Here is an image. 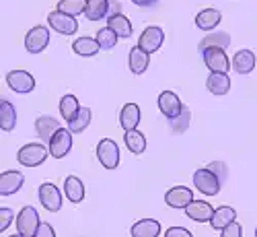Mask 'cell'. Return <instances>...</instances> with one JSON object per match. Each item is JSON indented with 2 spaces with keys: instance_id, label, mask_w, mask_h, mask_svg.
Returning a JSON list of instances; mask_svg holds the SVG:
<instances>
[{
  "instance_id": "1",
  "label": "cell",
  "mask_w": 257,
  "mask_h": 237,
  "mask_svg": "<svg viewBox=\"0 0 257 237\" xmlns=\"http://www.w3.org/2000/svg\"><path fill=\"white\" fill-rule=\"evenodd\" d=\"M48 155H50V150L44 144L29 142L25 146H21V150L17 153V159H19V163L23 167H39L41 163L48 159Z\"/></svg>"
},
{
  "instance_id": "2",
  "label": "cell",
  "mask_w": 257,
  "mask_h": 237,
  "mask_svg": "<svg viewBox=\"0 0 257 237\" xmlns=\"http://www.w3.org/2000/svg\"><path fill=\"white\" fill-rule=\"evenodd\" d=\"M194 186L202 194H206V196H216V194L220 192V188H222V182L218 180V176L214 174L212 169L202 167L194 174Z\"/></svg>"
},
{
  "instance_id": "3",
  "label": "cell",
  "mask_w": 257,
  "mask_h": 237,
  "mask_svg": "<svg viewBox=\"0 0 257 237\" xmlns=\"http://www.w3.org/2000/svg\"><path fill=\"white\" fill-rule=\"evenodd\" d=\"M39 214L33 206H25L21 208V212L17 214V231L21 237H33L37 233L39 227Z\"/></svg>"
},
{
  "instance_id": "4",
  "label": "cell",
  "mask_w": 257,
  "mask_h": 237,
  "mask_svg": "<svg viewBox=\"0 0 257 237\" xmlns=\"http://www.w3.org/2000/svg\"><path fill=\"white\" fill-rule=\"evenodd\" d=\"M97 159L105 169H115L119 165V146L111 138H103L97 144Z\"/></svg>"
},
{
  "instance_id": "5",
  "label": "cell",
  "mask_w": 257,
  "mask_h": 237,
  "mask_svg": "<svg viewBox=\"0 0 257 237\" xmlns=\"http://www.w3.org/2000/svg\"><path fill=\"white\" fill-rule=\"evenodd\" d=\"M202 58H204L206 68H210V72H228L230 70V60L222 48H206V50H202Z\"/></svg>"
},
{
  "instance_id": "6",
  "label": "cell",
  "mask_w": 257,
  "mask_h": 237,
  "mask_svg": "<svg viewBox=\"0 0 257 237\" xmlns=\"http://www.w3.org/2000/svg\"><path fill=\"white\" fill-rule=\"evenodd\" d=\"M48 44H50V29L48 27L37 25V27L29 29L25 35V50L29 54H41L48 48Z\"/></svg>"
},
{
  "instance_id": "7",
  "label": "cell",
  "mask_w": 257,
  "mask_h": 237,
  "mask_svg": "<svg viewBox=\"0 0 257 237\" xmlns=\"http://www.w3.org/2000/svg\"><path fill=\"white\" fill-rule=\"evenodd\" d=\"M48 23L60 35H74L78 31V21L66 13H60V11H54L48 15Z\"/></svg>"
},
{
  "instance_id": "8",
  "label": "cell",
  "mask_w": 257,
  "mask_h": 237,
  "mask_svg": "<svg viewBox=\"0 0 257 237\" xmlns=\"http://www.w3.org/2000/svg\"><path fill=\"white\" fill-rule=\"evenodd\" d=\"M72 148V132L66 128H60V130L52 136L50 140V155L54 159H64Z\"/></svg>"
},
{
  "instance_id": "9",
  "label": "cell",
  "mask_w": 257,
  "mask_h": 237,
  "mask_svg": "<svg viewBox=\"0 0 257 237\" xmlns=\"http://www.w3.org/2000/svg\"><path fill=\"white\" fill-rule=\"evenodd\" d=\"M163 41H165V33L161 27L153 25V27H146L142 31V35L138 37V48L148 52V54H153V52H159L161 46H163Z\"/></svg>"
},
{
  "instance_id": "10",
  "label": "cell",
  "mask_w": 257,
  "mask_h": 237,
  "mask_svg": "<svg viewBox=\"0 0 257 237\" xmlns=\"http://www.w3.org/2000/svg\"><path fill=\"white\" fill-rule=\"evenodd\" d=\"M37 196H39L41 206H44L46 210H50V212H58V210L62 208V194H60V190H58L54 184H50V182H46V184L39 186Z\"/></svg>"
},
{
  "instance_id": "11",
  "label": "cell",
  "mask_w": 257,
  "mask_h": 237,
  "mask_svg": "<svg viewBox=\"0 0 257 237\" xmlns=\"http://www.w3.org/2000/svg\"><path fill=\"white\" fill-rule=\"evenodd\" d=\"M7 85L15 93H31L35 89V78L27 70H11L7 74Z\"/></svg>"
},
{
  "instance_id": "12",
  "label": "cell",
  "mask_w": 257,
  "mask_h": 237,
  "mask_svg": "<svg viewBox=\"0 0 257 237\" xmlns=\"http://www.w3.org/2000/svg\"><path fill=\"white\" fill-rule=\"evenodd\" d=\"M25 184V176L21 171H3L0 174V196H13Z\"/></svg>"
},
{
  "instance_id": "13",
  "label": "cell",
  "mask_w": 257,
  "mask_h": 237,
  "mask_svg": "<svg viewBox=\"0 0 257 237\" xmlns=\"http://www.w3.org/2000/svg\"><path fill=\"white\" fill-rule=\"evenodd\" d=\"M159 110H161V114L167 120H171V118H175V116L181 114L183 103H181V99L173 91H163L159 95Z\"/></svg>"
},
{
  "instance_id": "14",
  "label": "cell",
  "mask_w": 257,
  "mask_h": 237,
  "mask_svg": "<svg viewBox=\"0 0 257 237\" xmlns=\"http://www.w3.org/2000/svg\"><path fill=\"white\" fill-rule=\"evenodd\" d=\"M191 200H194V192L185 186H175L165 194V202L171 208H185Z\"/></svg>"
},
{
  "instance_id": "15",
  "label": "cell",
  "mask_w": 257,
  "mask_h": 237,
  "mask_svg": "<svg viewBox=\"0 0 257 237\" xmlns=\"http://www.w3.org/2000/svg\"><path fill=\"white\" fill-rule=\"evenodd\" d=\"M183 210L187 217L196 223H210L212 214H214V208L210 206V202H204V200H191Z\"/></svg>"
},
{
  "instance_id": "16",
  "label": "cell",
  "mask_w": 257,
  "mask_h": 237,
  "mask_svg": "<svg viewBox=\"0 0 257 237\" xmlns=\"http://www.w3.org/2000/svg\"><path fill=\"white\" fill-rule=\"evenodd\" d=\"M60 128H62L60 122L56 118H52V116H41V118L35 120V130H37L39 138L44 140V142H48V144H50L52 136L60 130Z\"/></svg>"
},
{
  "instance_id": "17",
  "label": "cell",
  "mask_w": 257,
  "mask_h": 237,
  "mask_svg": "<svg viewBox=\"0 0 257 237\" xmlns=\"http://www.w3.org/2000/svg\"><path fill=\"white\" fill-rule=\"evenodd\" d=\"M140 124V107L136 103H125L119 112V126L123 130H134Z\"/></svg>"
},
{
  "instance_id": "18",
  "label": "cell",
  "mask_w": 257,
  "mask_h": 237,
  "mask_svg": "<svg viewBox=\"0 0 257 237\" xmlns=\"http://www.w3.org/2000/svg\"><path fill=\"white\" fill-rule=\"evenodd\" d=\"M148 64H151V54L144 52V50H140L138 46L132 48L130 54H127V66H130V70H132L134 74H142V72H146Z\"/></svg>"
},
{
  "instance_id": "19",
  "label": "cell",
  "mask_w": 257,
  "mask_h": 237,
  "mask_svg": "<svg viewBox=\"0 0 257 237\" xmlns=\"http://www.w3.org/2000/svg\"><path fill=\"white\" fill-rule=\"evenodd\" d=\"M206 87L212 95H226L230 91V78L226 72H210L206 78Z\"/></svg>"
},
{
  "instance_id": "20",
  "label": "cell",
  "mask_w": 257,
  "mask_h": 237,
  "mask_svg": "<svg viewBox=\"0 0 257 237\" xmlns=\"http://www.w3.org/2000/svg\"><path fill=\"white\" fill-rule=\"evenodd\" d=\"M255 68V54L251 50H239L232 56V70L239 74H249Z\"/></svg>"
},
{
  "instance_id": "21",
  "label": "cell",
  "mask_w": 257,
  "mask_h": 237,
  "mask_svg": "<svg viewBox=\"0 0 257 237\" xmlns=\"http://www.w3.org/2000/svg\"><path fill=\"white\" fill-rule=\"evenodd\" d=\"M220 21H222V15L216 9H204L196 15V25L202 31H212L214 27H218Z\"/></svg>"
},
{
  "instance_id": "22",
  "label": "cell",
  "mask_w": 257,
  "mask_h": 237,
  "mask_svg": "<svg viewBox=\"0 0 257 237\" xmlns=\"http://www.w3.org/2000/svg\"><path fill=\"white\" fill-rule=\"evenodd\" d=\"M64 194L72 204H78L84 200V184L76 176H68L64 180Z\"/></svg>"
},
{
  "instance_id": "23",
  "label": "cell",
  "mask_w": 257,
  "mask_h": 237,
  "mask_svg": "<svg viewBox=\"0 0 257 237\" xmlns=\"http://www.w3.org/2000/svg\"><path fill=\"white\" fill-rule=\"evenodd\" d=\"M107 27H109L111 31H115V35L121 37V39L132 37V23H130V19H127L125 15H121V13L107 19Z\"/></svg>"
},
{
  "instance_id": "24",
  "label": "cell",
  "mask_w": 257,
  "mask_h": 237,
  "mask_svg": "<svg viewBox=\"0 0 257 237\" xmlns=\"http://www.w3.org/2000/svg\"><path fill=\"white\" fill-rule=\"evenodd\" d=\"M234 219H237V210H234L232 206H220L214 210L212 214V219H210V225L212 229H216V231H222L228 223H232Z\"/></svg>"
},
{
  "instance_id": "25",
  "label": "cell",
  "mask_w": 257,
  "mask_h": 237,
  "mask_svg": "<svg viewBox=\"0 0 257 237\" xmlns=\"http://www.w3.org/2000/svg\"><path fill=\"white\" fill-rule=\"evenodd\" d=\"M132 237H157L161 235V223L155 219H142L130 229Z\"/></svg>"
},
{
  "instance_id": "26",
  "label": "cell",
  "mask_w": 257,
  "mask_h": 237,
  "mask_svg": "<svg viewBox=\"0 0 257 237\" xmlns=\"http://www.w3.org/2000/svg\"><path fill=\"white\" fill-rule=\"evenodd\" d=\"M15 126H17V110H15V105L9 99H3V101H0V128H3L5 132H11Z\"/></svg>"
},
{
  "instance_id": "27",
  "label": "cell",
  "mask_w": 257,
  "mask_h": 237,
  "mask_svg": "<svg viewBox=\"0 0 257 237\" xmlns=\"http://www.w3.org/2000/svg\"><path fill=\"white\" fill-rule=\"evenodd\" d=\"M107 13H109V0H87L84 17H87L89 21L107 19Z\"/></svg>"
},
{
  "instance_id": "28",
  "label": "cell",
  "mask_w": 257,
  "mask_h": 237,
  "mask_svg": "<svg viewBox=\"0 0 257 237\" xmlns=\"http://www.w3.org/2000/svg\"><path fill=\"white\" fill-rule=\"evenodd\" d=\"M123 142H125L127 150L134 153V155H142L146 150V136L142 132H138L136 128H134V130H127L123 134Z\"/></svg>"
},
{
  "instance_id": "29",
  "label": "cell",
  "mask_w": 257,
  "mask_h": 237,
  "mask_svg": "<svg viewBox=\"0 0 257 237\" xmlns=\"http://www.w3.org/2000/svg\"><path fill=\"white\" fill-rule=\"evenodd\" d=\"M72 50L78 56H95V54H99L101 46H99L97 37H78V39H74Z\"/></svg>"
},
{
  "instance_id": "30",
  "label": "cell",
  "mask_w": 257,
  "mask_h": 237,
  "mask_svg": "<svg viewBox=\"0 0 257 237\" xmlns=\"http://www.w3.org/2000/svg\"><path fill=\"white\" fill-rule=\"evenodd\" d=\"M230 46V35L224 33V31H218V33H210V35H204V39L200 41V52L206 50V48H222L226 50Z\"/></svg>"
},
{
  "instance_id": "31",
  "label": "cell",
  "mask_w": 257,
  "mask_h": 237,
  "mask_svg": "<svg viewBox=\"0 0 257 237\" xmlns=\"http://www.w3.org/2000/svg\"><path fill=\"white\" fill-rule=\"evenodd\" d=\"M91 118H93V112L89 110V107H80L78 114L68 122V130H70L72 134L87 130V126L91 124Z\"/></svg>"
},
{
  "instance_id": "32",
  "label": "cell",
  "mask_w": 257,
  "mask_h": 237,
  "mask_svg": "<svg viewBox=\"0 0 257 237\" xmlns=\"http://www.w3.org/2000/svg\"><path fill=\"white\" fill-rule=\"evenodd\" d=\"M189 120H191V112H189V107H185V105H183L181 114L169 120V128H171V132H173V134H183V132L187 130V128H189Z\"/></svg>"
},
{
  "instance_id": "33",
  "label": "cell",
  "mask_w": 257,
  "mask_h": 237,
  "mask_svg": "<svg viewBox=\"0 0 257 237\" xmlns=\"http://www.w3.org/2000/svg\"><path fill=\"white\" fill-rule=\"evenodd\" d=\"M78 110H80V103L74 95H64L60 99V114L62 118H66V122H70L78 114Z\"/></svg>"
},
{
  "instance_id": "34",
  "label": "cell",
  "mask_w": 257,
  "mask_h": 237,
  "mask_svg": "<svg viewBox=\"0 0 257 237\" xmlns=\"http://www.w3.org/2000/svg\"><path fill=\"white\" fill-rule=\"evenodd\" d=\"M84 7H87V0H60L56 11L66 13L70 17H78L84 15Z\"/></svg>"
},
{
  "instance_id": "35",
  "label": "cell",
  "mask_w": 257,
  "mask_h": 237,
  "mask_svg": "<svg viewBox=\"0 0 257 237\" xmlns=\"http://www.w3.org/2000/svg\"><path fill=\"white\" fill-rule=\"evenodd\" d=\"M117 39H119V37H117L115 31H111L109 27L97 31V41H99L101 50H113V48L117 46Z\"/></svg>"
},
{
  "instance_id": "36",
  "label": "cell",
  "mask_w": 257,
  "mask_h": 237,
  "mask_svg": "<svg viewBox=\"0 0 257 237\" xmlns=\"http://www.w3.org/2000/svg\"><path fill=\"white\" fill-rule=\"evenodd\" d=\"M13 217H15V212L11 208H0V233H5L11 227Z\"/></svg>"
},
{
  "instance_id": "37",
  "label": "cell",
  "mask_w": 257,
  "mask_h": 237,
  "mask_svg": "<svg viewBox=\"0 0 257 237\" xmlns=\"http://www.w3.org/2000/svg\"><path fill=\"white\" fill-rule=\"evenodd\" d=\"M208 169H212L214 174L218 176V180H220L222 184L226 182V174H228V171H226V165H224L222 161H212V163L208 165Z\"/></svg>"
},
{
  "instance_id": "38",
  "label": "cell",
  "mask_w": 257,
  "mask_h": 237,
  "mask_svg": "<svg viewBox=\"0 0 257 237\" xmlns=\"http://www.w3.org/2000/svg\"><path fill=\"white\" fill-rule=\"evenodd\" d=\"M220 235H222V237H241V235H243V229H241V225H239L237 221H232V223H228V225L222 229Z\"/></svg>"
},
{
  "instance_id": "39",
  "label": "cell",
  "mask_w": 257,
  "mask_h": 237,
  "mask_svg": "<svg viewBox=\"0 0 257 237\" xmlns=\"http://www.w3.org/2000/svg\"><path fill=\"white\" fill-rule=\"evenodd\" d=\"M37 237H54L56 235V231H54V227L52 225H48V223H39V227H37V233H35Z\"/></svg>"
},
{
  "instance_id": "40",
  "label": "cell",
  "mask_w": 257,
  "mask_h": 237,
  "mask_svg": "<svg viewBox=\"0 0 257 237\" xmlns=\"http://www.w3.org/2000/svg\"><path fill=\"white\" fill-rule=\"evenodd\" d=\"M165 235L167 237H191V233L185 227H171V229H167Z\"/></svg>"
},
{
  "instance_id": "41",
  "label": "cell",
  "mask_w": 257,
  "mask_h": 237,
  "mask_svg": "<svg viewBox=\"0 0 257 237\" xmlns=\"http://www.w3.org/2000/svg\"><path fill=\"white\" fill-rule=\"evenodd\" d=\"M117 13H121V3H117V0H109V13H107V19L117 15Z\"/></svg>"
},
{
  "instance_id": "42",
  "label": "cell",
  "mask_w": 257,
  "mask_h": 237,
  "mask_svg": "<svg viewBox=\"0 0 257 237\" xmlns=\"http://www.w3.org/2000/svg\"><path fill=\"white\" fill-rule=\"evenodd\" d=\"M132 3L136 7H142V9H151V7H155L159 3V0H132Z\"/></svg>"
},
{
  "instance_id": "43",
  "label": "cell",
  "mask_w": 257,
  "mask_h": 237,
  "mask_svg": "<svg viewBox=\"0 0 257 237\" xmlns=\"http://www.w3.org/2000/svg\"><path fill=\"white\" fill-rule=\"evenodd\" d=\"M255 237H257V229H255Z\"/></svg>"
}]
</instances>
